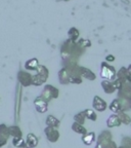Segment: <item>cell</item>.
<instances>
[{
	"label": "cell",
	"instance_id": "obj_1",
	"mask_svg": "<svg viewBox=\"0 0 131 148\" xmlns=\"http://www.w3.org/2000/svg\"><path fill=\"white\" fill-rule=\"evenodd\" d=\"M37 74L32 76V84L33 86H39L41 84H43L47 78H48V70L45 66H42V65H39L37 67Z\"/></svg>",
	"mask_w": 131,
	"mask_h": 148
},
{
	"label": "cell",
	"instance_id": "obj_2",
	"mask_svg": "<svg viewBox=\"0 0 131 148\" xmlns=\"http://www.w3.org/2000/svg\"><path fill=\"white\" fill-rule=\"evenodd\" d=\"M108 108L110 109L113 113H118L120 111L126 112V110L130 109V105H129V101H127V100L115 99L112 101V103H111Z\"/></svg>",
	"mask_w": 131,
	"mask_h": 148
},
{
	"label": "cell",
	"instance_id": "obj_3",
	"mask_svg": "<svg viewBox=\"0 0 131 148\" xmlns=\"http://www.w3.org/2000/svg\"><path fill=\"white\" fill-rule=\"evenodd\" d=\"M58 94H60V92H58V88L50 86V84H47V86H45V88H43L41 95H40L39 97L42 98L44 101H46L48 103V102L51 101L52 99H56V98L58 97Z\"/></svg>",
	"mask_w": 131,
	"mask_h": 148
},
{
	"label": "cell",
	"instance_id": "obj_4",
	"mask_svg": "<svg viewBox=\"0 0 131 148\" xmlns=\"http://www.w3.org/2000/svg\"><path fill=\"white\" fill-rule=\"evenodd\" d=\"M118 98L124 100H131V83L130 80H122V84L118 90Z\"/></svg>",
	"mask_w": 131,
	"mask_h": 148
},
{
	"label": "cell",
	"instance_id": "obj_5",
	"mask_svg": "<svg viewBox=\"0 0 131 148\" xmlns=\"http://www.w3.org/2000/svg\"><path fill=\"white\" fill-rule=\"evenodd\" d=\"M100 76L107 80H111L116 76V70L113 66H110L108 63H101L100 67Z\"/></svg>",
	"mask_w": 131,
	"mask_h": 148
},
{
	"label": "cell",
	"instance_id": "obj_6",
	"mask_svg": "<svg viewBox=\"0 0 131 148\" xmlns=\"http://www.w3.org/2000/svg\"><path fill=\"white\" fill-rule=\"evenodd\" d=\"M110 141H112V134H111V132H109V131H102L99 134V136L97 137L96 145H95L94 148H105V146Z\"/></svg>",
	"mask_w": 131,
	"mask_h": 148
},
{
	"label": "cell",
	"instance_id": "obj_7",
	"mask_svg": "<svg viewBox=\"0 0 131 148\" xmlns=\"http://www.w3.org/2000/svg\"><path fill=\"white\" fill-rule=\"evenodd\" d=\"M44 133H45V136L47 138L49 142L51 143H55L60 139V133L55 127H46L44 130Z\"/></svg>",
	"mask_w": 131,
	"mask_h": 148
},
{
	"label": "cell",
	"instance_id": "obj_8",
	"mask_svg": "<svg viewBox=\"0 0 131 148\" xmlns=\"http://www.w3.org/2000/svg\"><path fill=\"white\" fill-rule=\"evenodd\" d=\"M92 107L98 112H104L108 108V105H107L106 101L101 99L99 96H94L93 101H92Z\"/></svg>",
	"mask_w": 131,
	"mask_h": 148
},
{
	"label": "cell",
	"instance_id": "obj_9",
	"mask_svg": "<svg viewBox=\"0 0 131 148\" xmlns=\"http://www.w3.org/2000/svg\"><path fill=\"white\" fill-rule=\"evenodd\" d=\"M34 105H35V109H36L39 113H45V112H47V110H48V103L46 101H44V100L40 97L35 99Z\"/></svg>",
	"mask_w": 131,
	"mask_h": 148
},
{
	"label": "cell",
	"instance_id": "obj_10",
	"mask_svg": "<svg viewBox=\"0 0 131 148\" xmlns=\"http://www.w3.org/2000/svg\"><path fill=\"white\" fill-rule=\"evenodd\" d=\"M18 81L23 86H29L32 84V75L27 72L21 71L18 73Z\"/></svg>",
	"mask_w": 131,
	"mask_h": 148
},
{
	"label": "cell",
	"instance_id": "obj_11",
	"mask_svg": "<svg viewBox=\"0 0 131 148\" xmlns=\"http://www.w3.org/2000/svg\"><path fill=\"white\" fill-rule=\"evenodd\" d=\"M26 145L27 148H35L38 145V138L32 133H29L26 137Z\"/></svg>",
	"mask_w": 131,
	"mask_h": 148
},
{
	"label": "cell",
	"instance_id": "obj_12",
	"mask_svg": "<svg viewBox=\"0 0 131 148\" xmlns=\"http://www.w3.org/2000/svg\"><path fill=\"white\" fill-rule=\"evenodd\" d=\"M122 125L120 119L118 118L117 114L113 113L112 115H110L107 119V125L108 127H120V125Z\"/></svg>",
	"mask_w": 131,
	"mask_h": 148
},
{
	"label": "cell",
	"instance_id": "obj_13",
	"mask_svg": "<svg viewBox=\"0 0 131 148\" xmlns=\"http://www.w3.org/2000/svg\"><path fill=\"white\" fill-rule=\"evenodd\" d=\"M70 76H71V71H69L68 68L60 70V73H58L60 83H64V84H67V83L70 82Z\"/></svg>",
	"mask_w": 131,
	"mask_h": 148
},
{
	"label": "cell",
	"instance_id": "obj_14",
	"mask_svg": "<svg viewBox=\"0 0 131 148\" xmlns=\"http://www.w3.org/2000/svg\"><path fill=\"white\" fill-rule=\"evenodd\" d=\"M101 86H102V90H105V92L106 94H113L116 90L115 88V84H114L113 81L111 80H104L102 82H101Z\"/></svg>",
	"mask_w": 131,
	"mask_h": 148
},
{
	"label": "cell",
	"instance_id": "obj_15",
	"mask_svg": "<svg viewBox=\"0 0 131 148\" xmlns=\"http://www.w3.org/2000/svg\"><path fill=\"white\" fill-rule=\"evenodd\" d=\"M95 138H96L95 133L91 132V133H86V134L82 135V139H81V140H82V142L85 144V145L89 146L95 141Z\"/></svg>",
	"mask_w": 131,
	"mask_h": 148
},
{
	"label": "cell",
	"instance_id": "obj_16",
	"mask_svg": "<svg viewBox=\"0 0 131 148\" xmlns=\"http://www.w3.org/2000/svg\"><path fill=\"white\" fill-rule=\"evenodd\" d=\"M46 125L47 127H55V129H58L60 125V119H58L56 117H54L53 115H48L46 117Z\"/></svg>",
	"mask_w": 131,
	"mask_h": 148
},
{
	"label": "cell",
	"instance_id": "obj_17",
	"mask_svg": "<svg viewBox=\"0 0 131 148\" xmlns=\"http://www.w3.org/2000/svg\"><path fill=\"white\" fill-rule=\"evenodd\" d=\"M79 70H80L81 76L85 77V78L88 79V80H94V79H95V74L93 73V72L90 71L89 69L80 67V68H79Z\"/></svg>",
	"mask_w": 131,
	"mask_h": 148
},
{
	"label": "cell",
	"instance_id": "obj_18",
	"mask_svg": "<svg viewBox=\"0 0 131 148\" xmlns=\"http://www.w3.org/2000/svg\"><path fill=\"white\" fill-rule=\"evenodd\" d=\"M116 114H117L118 118L120 119L121 123H124V125H130V123H131L130 116H129L126 112H124V111H120V112H118V113H116Z\"/></svg>",
	"mask_w": 131,
	"mask_h": 148
},
{
	"label": "cell",
	"instance_id": "obj_19",
	"mask_svg": "<svg viewBox=\"0 0 131 148\" xmlns=\"http://www.w3.org/2000/svg\"><path fill=\"white\" fill-rule=\"evenodd\" d=\"M8 132H9V136H12V138H18V137L23 136V133H22L21 129H20L18 125L8 127Z\"/></svg>",
	"mask_w": 131,
	"mask_h": 148
},
{
	"label": "cell",
	"instance_id": "obj_20",
	"mask_svg": "<svg viewBox=\"0 0 131 148\" xmlns=\"http://www.w3.org/2000/svg\"><path fill=\"white\" fill-rule=\"evenodd\" d=\"M72 130H73V132L77 133V134H80V135H84L87 133V130L86 127H84L83 125H79L77 123H74L72 125Z\"/></svg>",
	"mask_w": 131,
	"mask_h": 148
},
{
	"label": "cell",
	"instance_id": "obj_21",
	"mask_svg": "<svg viewBox=\"0 0 131 148\" xmlns=\"http://www.w3.org/2000/svg\"><path fill=\"white\" fill-rule=\"evenodd\" d=\"M12 144H14V146H16V147H18V148H27L26 141L22 137L12 138Z\"/></svg>",
	"mask_w": 131,
	"mask_h": 148
},
{
	"label": "cell",
	"instance_id": "obj_22",
	"mask_svg": "<svg viewBox=\"0 0 131 148\" xmlns=\"http://www.w3.org/2000/svg\"><path fill=\"white\" fill-rule=\"evenodd\" d=\"M83 112H84V115H85V117L87 118V119L91 120V121H96L97 115L94 112V110H92V109H86V110H84Z\"/></svg>",
	"mask_w": 131,
	"mask_h": 148
},
{
	"label": "cell",
	"instance_id": "obj_23",
	"mask_svg": "<svg viewBox=\"0 0 131 148\" xmlns=\"http://www.w3.org/2000/svg\"><path fill=\"white\" fill-rule=\"evenodd\" d=\"M39 65H38V60L37 59H31L29 60L27 63H26V69L28 70H36L37 67H38Z\"/></svg>",
	"mask_w": 131,
	"mask_h": 148
},
{
	"label": "cell",
	"instance_id": "obj_24",
	"mask_svg": "<svg viewBox=\"0 0 131 148\" xmlns=\"http://www.w3.org/2000/svg\"><path fill=\"white\" fill-rule=\"evenodd\" d=\"M85 115H84V112L83 111H81V112H79V113L75 114L74 115V120H75V123H79V125H83V123H85Z\"/></svg>",
	"mask_w": 131,
	"mask_h": 148
},
{
	"label": "cell",
	"instance_id": "obj_25",
	"mask_svg": "<svg viewBox=\"0 0 131 148\" xmlns=\"http://www.w3.org/2000/svg\"><path fill=\"white\" fill-rule=\"evenodd\" d=\"M120 147L121 148H131V137H123Z\"/></svg>",
	"mask_w": 131,
	"mask_h": 148
},
{
	"label": "cell",
	"instance_id": "obj_26",
	"mask_svg": "<svg viewBox=\"0 0 131 148\" xmlns=\"http://www.w3.org/2000/svg\"><path fill=\"white\" fill-rule=\"evenodd\" d=\"M0 135L3 137H5L6 139L9 138V132H8V127L4 123L0 125Z\"/></svg>",
	"mask_w": 131,
	"mask_h": 148
},
{
	"label": "cell",
	"instance_id": "obj_27",
	"mask_svg": "<svg viewBox=\"0 0 131 148\" xmlns=\"http://www.w3.org/2000/svg\"><path fill=\"white\" fill-rule=\"evenodd\" d=\"M69 36H70V39H71L72 41H75V40L78 38L79 32L75 29V28H73V29H71V30L69 31Z\"/></svg>",
	"mask_w": 131,
	"mask_h": 148
},
{
	"label": "cell",
	"instance_id": "obj_28",
	"mask_svg": "<svg viewBox=\"0 0 131 148\" xmlns=\"http://www.w3.org/2000/svg\"><path fill=\"white\" fill-rule=\"evenodd\" d=\"M6 143H7V139L0 135V148L3 147L4 145H6Z\"/></svg>",
	"mask_w": 131,
	"mask_h": 148
},
{
	"label": "cell",
	"instance_id": "obj_29",
	"mask_svg": "<svg viewBox=\"0 0 131 148\" xmlns=\"http://www.w3.org/2000/svg\"><path fill=\"white\" fill-rule=\"evenodd\" d=\"M105 148H118V146H117V144L112 140V141H110L106 146H105Z\"/></svg>",
	"mask_w": 131,
	"mask_h": 148
},
{
	"label": "cell",
	"instance_id": "obj_30",
	"mask_svg": "<svg viewBox=\"0 0 131 148\" xmlns=\"http://www.w3.org/2000/svg\"><path fill=\"white\" fill-rule=\"evenodd\" d=\"M115 60V58H114L113 56H108L107 57V61H114Z\"/></svg>",
	"mask_w": 131,
	"mask_h": 148
},
{
	"label": "cell",
	"instance_id": "obj_31",
	"mask_svg": "<svg viewBox=\"0 0 131 148\" xmlns=\"http://www.w3.org/2000/svg\"><path fill=\"white\" fill-rule=\"evenodd\" d=\"M127 71H128V73H129V75L131 76V65L129 66L128 68H127Z\"/></svg>",
	"mask_w": 131,
	"mask_h": 148
},
{
	"label": "cell",
	"instance_id": "obj_32",
	"mask_svg": "<svg viewBox=\"0 0 131 148\" xmlns=\"http://www.w3.org/2000/svg\"><path fill=\"white\" fill-rule=\"evenodd\" d=\"M129 105H130V108H131V100H129Z\"/></svg>",
	"mask_w": 131,
	"mask_h": 148
},
{
	"label": "cell",
	"instance_id": "obj_33",
	"mask_svg": "<svg viewBox=\"0 0 131 148\" xmlns=\"http://www.w3.org/2000/svg\"><path fill=\"white\" fill-rule=\"evenodd\" d=\"M118 148H121V147H120V146H119V147H118Z\"/></svg>",
	"mask_w": 131,
	"mask_h": 148
},
{
	"label": "cell",
	"instance_id": "obj_34",
	"mask_svg": "<svg viewBox=\"0 0 131 148\" xmlns=\"http://www.w3.org/2000/svg\"><path fill=\"white\" fill-rule=\"evenodd\" d=\"M130 83H131V79H130Z\"/></svg>",
	"mask_w": 131,
	"mask_h": 148
},
{
	"label": "cell",
	"instance_id": "obj_35",
	"mask_svg": "<svg viewBox=\"0 0 131 148\" xmlns=\"http://www.w3.org/2000/svg\"><path fill=\"white\" fill-rule=\"evenodd\" d=\"M130 125H131V123H130Z\"/></svg>",
	"mask_w": 131,
	"mask_h": 148
}]
</instances>
